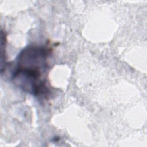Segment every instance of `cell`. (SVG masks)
<instances>
[{
	"label": "cell",
	"instance_id": "1",
	"mask_svg": "<svg viewBox=\"0 0 147 147\" xmlns=\"http://www.w3.org/2000/svg\"><path fill=\"white\" fill-rule=\"evenodd\" d=\"M51 49L37 45H29L18 55L13 73L14 83L24 92L47 97L49 88L46 74Z\"/></svg>",
	"mask_w": 147,
	"mask_h": 147
}]
</instances>
